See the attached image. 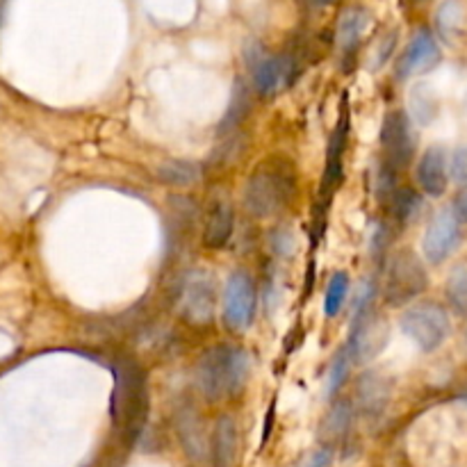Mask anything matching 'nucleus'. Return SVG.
<instances>
[{"instance_id": "nucleus-1", "label": "nucleus", "mask_w": 467, "mask_h": 467, "mask_svg": "<svg viewBox=\"0 0 467 467\" xmlns=\"http://www.w3.org/2000/svg\"><path fill=\"white\" fill-rule=\"evenodd\" d=\"M251 358L244 349L214 347L201 356L196 365V383L205 400L217 401L228 395H237L249 379Z\"/></svg>"}, {"instance_id": "nucleus-2", "label": "nucleus", "mask_w": 467, "mask_h": 467, "mask_svg": "<svg viewBox=\"0 0 467 467\" xmlns=\"http://www.w3.org/2000/svg\"><path fill=\"white\" fill-rule=\"evenodd\" d=\"M292 194V176L278 164H263L244 185V208L254 217L276 214Z\"/></svg>"}, {"instance_id": "nucleus-3", "label": "nucleus", "mask_w": 467, "mask_h": 467, "mask_svg": "<svg viewBox=\"0 0 467 467\" xmlns=\"http://www.w3.org/2000/svg\"><path fill=\"white\" fill-rule=\"evenodd\" d=\"M114 397L112 415L114 422L123 429L140 424L146 413V374L132 358H121L114 368Z\"/></svg>"}, {"instance_id": "nucleus-4", "label": "nucleus", "mask_w": 467, "mask_h": 467, "mask_svg": "<svg viewBox=\"0 0 467 467\" xmlns=\"http://www.w3.org/2000/svg\"><path fill=\"white\" fill-rule=\"evenodd\" d=\"M429 285L427 269L422 260L409 249L395 254L386 272V304L388 306H404L413 301L415 296L422 295Z\"/></svg>"}, {"instance_id": "nucleus-5", "label": "nucleus", "mask_w": 467, "mask_h": 467, "mask_svg": "<svg viewBox=\"0 0 467 467\" xmlns=\"http://www.w3.org/2000/svg\"><path fill=\"white\" fill-rule=\"evenodd\" d=\"M401 331L422 351H436L450 336V315L438 304H418L404 313Z\"/></svg>"}, {"instance_id": "nucleus-6", "label": "nucleus", "mask_w": 467, "mask_h": 467, "mask_svg": "<svg viewBox=\"0 0 467 467\" xmlns=\"http://www.w3.org/2000/svg\"><path fill=\"white\" fill-rule=\"evenodd\" d=\"M369 296H372V287L365 290L363 306H358V315H356L349 345H347L351 360H356V363L374 360L388 342V324L386 319L374 313L372 306H369Z\"/></svg>"}, {"instance_id": "nucleus-7", "label": "nucleus", "mask_w": 467, "mask_h": 467, "mask_svg": "<svg viewBox=\"0 0 467 467\" xmlns=\"http://www.w3.org/2000/svg\"><path fill=\"white\" fill-rule=\"evenodd\" d=\"M255 313V285L249 274L235 272L228 276L223 290V322L231 331H246Z\"/></svg>"}, {"instance_id": "nucleus-8", "label": "nucleus", "mask_w": 467, "mask_h": 467, "mask_svg": "<svg viewBox=\"0 0 467 467\" xmlns=\"http://www.w3.org/2000/svg\"><path fill=\"white\" fill-rule=\"evenodd\" d=\"M249 64L255 91L265 99L276 96L295 80L296 64L290 55H267L263 50H255L254 57H249Z\"/></svg>"}, {"instance_id": "nucleus-9", "label": "nucleus", "mask_w": 467, "mask_h": 467, "mask_svg": "<svg viewBox=\"0 0 467 467\" xmlns=\"http://www.w3.org/2000/svg\"><path fill=\"white\" fill-rule=\"evenodd\" d=\"M383 164L392 171L406 169L415 155V141L410 135V121L404 112L395 109L386 117L381 128Z\"/></svg>"}, {"instance_id": "nucleus-10", "label": "nucleus", "mask_w": 467, "mask_h": 467, "mask_svg": "<svg viewBox=\"0 0 467 467\" xmlns=\"http://www.w3.org/2000/svg\"><path fill=\"white\" fill-rule=\"evenodd\" d=\"M461 240V219L456 217L454 208H442L433 214L429 222L427 233L422 240L424 258L433 265H441L451 255Z\"/></svg>"}, {"instance_id": "nucleus-11", "label": "nucleus", "mask_w": 467, "mask_h": 467, "mask_svg": "<svg viewBox=\"0 0 467 467\" xmlns=\"http://www.w3.org/2000/svg\"><path fill=\"white\" fill-rule=\"evenodd\" d=\"M217 306V290L208 274L196 272L182 285L181 310L182 317L192 324H205L213 319Z\"/></svg>"}, {"instance_id": "nucleus-12", "label": "nucleus", "mask_w": 467, "mask_h": 467, "mask_svg": "<svg viewBox=\"0 0 467 467\" xmlns=\"http://www.w3.org/2000/svg\"><path fill=\"white\" fill-rule=\"evenodd\" d=\"M441 62V48L429 30L415 32L413 39L409 41L406 50L401 53L400 64H397V78H409L415 73L431 71Z\"/></svg>"}, {"instance_id": "nucleus-13", "label": "nucleus", "mask_w": 467, "mask_h": 467, "mask_svg": "<svg viewBox=\"0 0 467 467\" xmlns=\"http://www.w3.org/2000/svg\"><path fill=\"white\" fill-rule=\"evenodd\" d=\"M415 178H418L420 190L427 196L438 199V196L445 194L447 185H450V176H447V155L441 146H431L429 150H424L418 162Z\"/></svg>"}, {"instance_id": "nucleus-14", "label": "nucleus", "mask_w": 467, "mask_h": 467, "mask_svg": "<svg viewBox=\"0 0 467 467\" xmlns=\"http://www.w3.org/2000/svg\"><path fill=\"white\" fill-rule=\"evenodd\" d=\"M233 235V208L223 201L210 208L203 226V246L210 251H219L228 244Z\"/></svg>"}, {"instance_id": "nucleus-15", "label": "nucleus", "mask_w": 467, "mask_h": 467, "mask_svg": "<svg viewBox=\"0 0 467 467\" xmlns=\"http://www.w3.org/2000/svg\"><path fill=\"white\" fill-rule=\"evenodd\" d=\"M368 27H369L368 9L358 7V5L345 9L340 16V21H337V46H340L342 53L345 55L354 53L356 46L360 44V39H363V35Z\"/></svg>"}, {"instance_id": "nucleus-16", "label": "nucleus", "mask_w": 467, "mask_h": 467, "mask_svg": "<svg viewBox=\"0 0 467 467\" xmlns=\"http://www.w3.org/2000/svg\"><path fill=\"white\" fill-rule=\"evenodd\" d=\"M237 459V427L233 418L223 415L214 429V465L233 467Z\"/></svg>"}, {"instance_id": "nucleus-17", "label": "nucleus", "mask_w": 467, "mask_h": 467, "mask_svg": "<svg viewBox=\"0 0 467 467\" xmlns=\"http://www.w3.org/2000/svg\"><path fill=\"white\" fill-rule=\"evenodd\" d=\"M158 181L169 187H190L199 181L201 169L187 160H169L158 167Z\"/></svg>"}, {"instance_id": "nucleus-18", "label": "nucleus", "mask_w": 467, "mask_h": 467, "mask_svg": "<svg viewBox=\"0 0 467 467\" xmlns=\"http://www.w3.org/2000/svg\"><path fill=\"white\" fill-rule=\"evenodd\" d=\"M388 383L377 374H365L358 383V400L368 413H379L388 401Z\"/></svg>"}, {"instance_id": "nucleus-19", "label": "nucleus", "mask_w": 467, "mask_h": 467, "mask_svg": "<svg viewBox=\"0 0 467 467\" xmlns=\"http://www.w3.org/2000/svg\"><path fill=\"white\" fill-rule=\"evenodd\" d=\"M347 295H349V276L342 272L333 274L327 285V295H324V315L336 317L342 310V306H345Z\"/></svg>"}, {"instance_id": "nucleus-20", "label": "nucleus", "mask_w": 467, "mask_h": 467, "mask_svg": "<svg viewBox=\"0 0 467 467\" xmlns=\"http://www.w3.org/2000/svg\"><path fill=\"white\" fill-rule=\"evenodd\" d=\"M447 299L456 313L467 315V265H459L447 281Z\"/></svg>"}, {"instance_id": "nucleus-21", "label": "nucleus", "mask_w": 467, "mask_h": 467, "mask_svg": "<svg viewBox=\"0 0 467 467\" xmlns=\"http://www.w3.org/2000/svg\"><path fill=\"white\" fill-rule=\"evenodd\" d=\"M420 208V199L415 192L410 190H395L390 196V213L397 222H406L415 214Z\"/></svg>"}, {"instance_id": "nucleus-22", "label": "nucleus", "mask_w": 467, "mask_h": 467, "mask_svg": "<svg viewBox=\"0 0 467 467\" xmlns=\"http://www.w3.org/2000/svg\"><path fill=\"white\" fill-rule=\"evenodd\" d=\"M349 363H351V354L349 349H342L340 354L336 356V360L331 363V369H328V377H327V395H336L337 388L342 386V381L347 379L349 374Z\"/></svg>"}, {"instance_id": "nucleus-23", "label": "nucleus", "mask_w": 467, "mask_h": 467, "mask_svg": "<svg viewBox=\"0 0 467 467\" xmlns=\"http://www.w3.org/2000/svg\"><path fill=\"white\" fill-rule=\"evenodd\" d=\"M451 178L459 182H467V146H461V149L454 150L450 164Z\"/></svg>"}, {"instance_id": "nucleus-24", "label": "nucleus", "mask_w": 467, "mask_h": 467, "mask_svg": "<svg viewBox=\"0 0 467 467\" xmlns=\"http://www.w3.org/2000/svg\"><path fill=\"white\" fill-rule=\"evenodd\" d=\"M347 422H349V404H337L328 418V427L336 433H342L347 429Z\"/></svg>"}, {"instance_id": "nucleus-25", "label": "nucleus", "mask_w": 467, "mask_h": 467, "mask_svg": "<svg viewBox=\"0 0 467 467\" xmlns=\"http://www.w3.org/2000/svg\"><path fill=\"white\" fill-rule=\"evenodd\" d=\"M454 213L461 222H467V187L461 190V194L456 196V203H454Z\"/></svg>"}, {"instance_id": "nucleus-26", "label": "nucleus", "mask_w": 467, "mask_h": 467, "mask_svg": "<svg viewBox=\"0 0 467 467\" xmlns=\"http://www.w3.org/2000/svg\"><path fill=\"white\" fill-rule=\"evenodd\" d=\"M331 456H333L331 450H319L306 467H328L331 465Z\"/></svg>"}, {"instance_id": "nucleus-27", "label": "nucleus", "mask_w": 467, "mask_h": 467, "mask_svg": "<svg viewBox=\"0 0 467 467\" xmlns=\"http://www.w3.org/2000/svg\"><path fill=\"white\" fill-rule=\"evenodd\" d=\"M337 0H310L313 7H328V5H336Z\"/></svg>"}, {"instance_id": "nucleus-28", "label": "nucleus", "mask_w": 467, "mask_h": 467, "mask_svg": "<svg viewBox=\"0 0 467 467\" xmlns=\"http://www.w3.org/2000/svg\"><path fill=\"white\" fill-rule=\"evenodd\" d=\"M418 3H427V0H418Z\"/></svg>"}]
</instances>
